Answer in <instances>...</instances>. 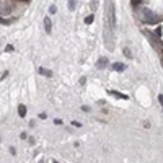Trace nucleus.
Segmentation results:
<instances>
[{
	"mask_svg": "<svg viewBox=\"0 0 163 163\" xmlns=\"http://www.w3.org/2000/svg\"><path fill=\"white\" fill-rule=\"evenodd\" d=\"M49 12H51V13L54 15V13L57 12V7H56V5H51V8H49Z\"/></svg>",
	"mask_w": 163,
	"mask_h": 163,
	"instance_id": "12",
	"label": "nucleus"
},
{
	"mask_svg": "<svg viewBox=\"0 0 163 163\" xmlns=\"http://www.w3.org/2000/svg\"><path fill=\"white\" fill-rule=\"evenodd\" d=\"M54 122H56L57 126H59V124H62V119H54Z\"/></svg>",
	"mask_w": 163,
	"mask_h": 163,
	"instance_id": "18",
	"label": "nucleus"
},
{
	"mask_svg": "<svg viewBox=\"0 0 163 163\" xmlns=\"http://www.w3.org/2000/svg\"><path fill=\"white\" fill-rule=\"evenodd\" d=\"M155 34L158 38H162V34H163V31H162V26H157V29H155Z\"/></svg>",
	"mask_w": 163,
	"mask_h": 163,
	"instance_id": "9",
	"label": "nucleus"
},
{
	"mask_svg": "<svg viewBox=\"0 0 163 163\" xmlns=\"http://www.w3.org/2000/svg\"><path fill=\"white\" fill-rule=\"evenodd\" d=\"M85 23L86 24H91V23H93V15H88V16H86V18H85Z\"/></svg>",
	"mask_w": 163,
	"mask_h": 163,
	"instance_id": "10",
	"label": "nucleus"
},
{
	"mask_svg": "<svg viewBox=\"0 0 163 163\" xmlns=\"http://www.w3.org/2000/svg\"><path fill=\"white\" fill-rule=\"evenodd\" d=\"M158 101H160V104L163 106V95H158Z\"/></svg>",
	"mask_w": 163,
	"mask_h": 163,
	"instance_id": "17",
	"label": "nucleus"
},
{
	"mask_svg": "<svg viewBox=\"0 0 163 163\" xmlns=\"http://www.w3.org/2000/svg\"><path fill=\"white\" fill-rule=\"evenodd\" d=\"M26 111H28V109H26V106H24V104L18 106V116H20V118H24V116H26Z\"/></svg>",
	"mask_w": 163,
	"mask_h": 163,
	"instance_id": "6",
	"label": "nucleus"
},
{
	"mask_svg": "<svg viewBox=\"0 0 163 163\" xmlns=\"http://www.w3.org/2000/svg\"><path fill=\"white\" fill-rule=\"evenodd\" d=\"M38 72L41 73V75H44V77H52V72L47 69H44V67H41V69H38Z\"/></svg>",
	"mask_w": 163,
	"mask_h": 163,
	"instance_id": "7",
	"label": "nucleus"
},
{
	"mask_svg": "<svg viewBox=\"0 0 163 163\" xmlns=\"http://www.w3.org/2000/svg\"><path fill=\"white\" fill-rule=\"evenodd\" d=\"M85 83H86V78L82 77V78H80V85H85Z\"/></svg>",
	"mask_w": 163,
	"mask_h": 163,
	"instance_id": "15",
	"label": "nucleus"
},
{
	"mask_svg": "<svg viewBox=\"0 0 163 163\" xmlns=\"http://www.w3.org/2000/svg\"><path fill=\"white\" fill-rule=\"evenodd\" d=\"M72 126H73V127H82V124H80V122H75V121H73Z\"/></svg>",
	"mask_w": 163,
	"mask_h": 163,
	"instance_id": "16",
	"label": "nucleus"
},
{
	"mask_svg": "<svg viewBox=\"0 0 163 163\" xmlns=\"http://www.w3.org/2000/svg\"><path fill=\"white\" fill-rule=\"evenodd\" d=\"M113 69L116 70V72H122V70L126 69V65L122 64V62H114V64H113Z\"/></svg>",
	"mask_w": 163,
	"mask_h": 163,
	"instance_id": "4",
	"label": "nucleus"
},
{
	"mask_svg": "<svg viewBox=\"0 0 163 163\" xmlns=\"http://www.w3.org/2000/svg\"><path fill=\"white\" fill-rule=\"evenodd\" d=\"M51 28H52L51 18H49V16H46V18H44V29H46V33H51Z\"/></svg>",
	"mask_w": 163,
	"mask_h": 163,
	"instance_id": "2",
	"label": "nucleus"
},
{
	"mask_svg": "<svg viewBox=\"0 0 163 163\" xmlns=\"http://www.w3.org/2000/svg\"><path fill=\"white\" fill-rule=\"evenodd\" d=\"M106 64H108V59H106V57H101V59H98L96 67H98V69H104Z\"/></svg>",
	"mask_w": 163,
	"mask_h": 163,
	"instance_id": "3",
	"label": "nucleus"
},
{
	"mask_svg": "<svg viewBox=\"0 0 163 163\" xmlns=\"http://www.w3.org/2000/svg\"><path fill=\"white\" fill-rule=\"evenodd\" d=\"M142 15H143V21L145 23H148V24H152V23H158L162 18H160L158 15H155L152 10H148V8H142Z\"/></svg>",
	"mask_w": 163,
	"mask_h": 163,
	"instance_id": "1",
	"label": "nucleus"
},
{
	"mask_svg": "<svg viewBox=\"0 0 163 163\" xmlns=\"http://www.w3.org/2000/svg\"><path fill=\"white\" fill-rule=\"evenodd\" d=\"M12 51H13V46L12 44H8L7 47H5V52H12Z\"/></svg>",
	"mask_w": 163,
	"mask_h": 163,
	"instance_id": "14",
	"label": "nucleus"
},
{
	"mask_svg": "<svg viewBox=\"0 0 163 163\" xmlns=\"http://www.w3.org/2000/svg\"><path fill=\"white\" fill-rule=\"evenodd\" d=\"M124 56H126V57H132V52H130V49L124 47Z\"/></svg>",
	"mask_w": 163,
	"mask_h": 163,
	"instance_id": "11",
	"label": "nucleus"
},
{
	"mask_svg": "<svg viewBox=\"0 0 163 163\" xmlns=\"http://www.w3.org/2000/svg\"><path fill=\"white\" fill-rule=\"evenodd\" d=\"M109 95H113V96H116V98H121V100H129L127 95H122V93H119V91H114V90H111Z\"/></svg>",
	"mask_w": 163,
	"mask_h": 163,
	"instance_id": "5",
	"label": "nucleus"
},
{
	"mask_svg": "<svg viewBox=\"0 0 163 163\" xmlns=\"http://www.w3.org/2000/svg\"><path fill=\"white\" fill-rule=\"evenodd\" d=\"M140 3H142V0H132V5H134V7H139Z\"/></svg>",
	"mask_w": 163,
	"mask_h": 163,
	"instance_id": "13",
	"label": "nucleus"
},
{
	"mask_svg": "<svg viewBox=\"0 0 163 163\" xmlns=\"http://www.w3.org/2000/svg\"><path fill=\"white\" fill-rule=\"evenodd\" d=\"M75 7H77V0H69V10L70 12H73Z\"/></svg>",
	"mask_w": 163,
	"mask_h": 163,
	"instance_id": "8",
	"label": "nucleus"
}]
</instances>
